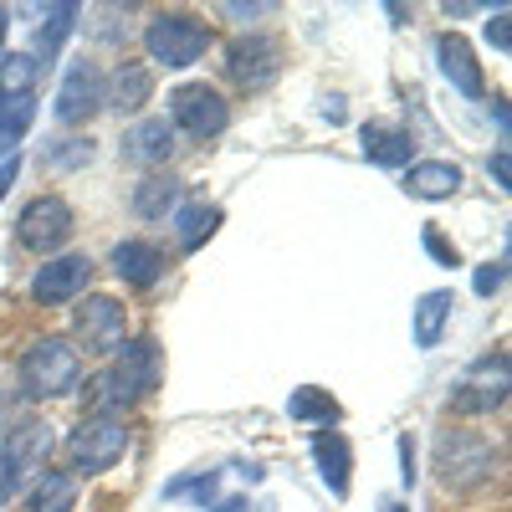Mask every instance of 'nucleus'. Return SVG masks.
Listing matches in <instances>:
<instances>
[{"label": "nucleus", "mask_w": 512, "mask_h": 512, "mask_svg": "<svg viewBox=\"0 0 512 512\" xmlns=\"http://www.w3.org/2000/svg\"><path fill=\"white\" fill-rule=\"evenodd\" d=\"M36 77H41V62H36L31 52L0 57V98H31Z\"/></svg>", "instance_id": "nucleus-25"}, {"label": "nucleus", "mask_w": 512, "mask_h": 512, "mask_svg": "<svg viewBox=\"0 0 512 512\" xmlns=\"http://www.w3.org/2000/svg\"><path fill=\"white\" fill-rule=\"evenodd\" d=\"M77 16H82L77 6H47V11H41V26H36V52H41V62H47L62 41L72 36Z\"/></svg>", "instance_id": "nucleus-26"}, {"label": "nucleus", "mask_w": 512, "mask_h": 512, "mask_svg": "<svg viewBox=\"0 0 512 512\" xmlns=\"http://www.w3.org/2000/svg\"><path fill=\"white\" fill-rule=\"evenodd\" d=\"M103 67L77 57L67 72H62V88H57V118L62 123H88L98 108H103Z\"/></svg>", "instance_id": "nucleus-11"}, {"label": "nucleus", "mask_w": 512, "mask_h": 512, "mask_svg": "<svg viewBox=\"0 0 512 512\" xmlns=\"http://www.w3.org/2000/svg\"><path fill=\"white\" fill-rule=\"evenodd\" d=\"M323 118H328V123L344 118V98H328V103H323Z\"/></svg>", "instance_id": "nucleus-38"}, {"label": "nucleus", "mask_w": 512, "mask_h": 512, "mask_svg": "<svg viewBox=\"0 0 512 512\" xmlns=\"http://www.w3.org/2000/svg\"><path fill=\"white\" fill-rule=\"evenodd\" d=\"M487 36H492V47H497V52L512 47V36H507V11H497V16L487 21Z\"/></svg>", "instance_id": "nucleus-33"}, {"label": "nucleus", "mask_w": 512, "mask_h": 512, "mask_svg": "<svg viewBox=\"0 0 512 512\" xmlns=\"http://www.w3.org/2000/svg\"><path fill=\"white\" fill-rule=\"evenodd\" d=\"M420 241H425V251H431L441 267H461V251H456V241H446L436 226H425V236H420Z\"/></svg>", "instance_id": "nucleus-29"}, {"label": "nucleus", "mask_w": 512, "mask_h": 512, "mask_svg": "<svg viewBox=\"0 0 512 512\" xmlns=\"http://www.w3.org/2000/svg\"><path fill=\"white\" fill-rule=\"evenodd\" d=\"M159 374H164V349L154 338H134V344L118 349V364L108 369V384H113V400L118 410L123 405H139L159 390Z\"/></svg>", "instance_id": "nucleus-7"}, {"label": "nucleus", "mask_w": 512, "mask_h": 512, "mask_svg": "<svg viewBox=\"0 0 512 512\" xmlns=\"http://www.w3.org/2000/svg\"><path fill=\"white\" fill-rule=\"evenodd\" d=\"M384 512H405V507H400V502H384Z\"/></svg>", "instance_id": "nucleus-40"}, {"label": "nucleus", "mask_w": 512, "mask_h": 512, "mask_svg": "<svg viewBox=\"0 0 512 512\" xmlns=\"http://www.w3.org/2000/svg\"><path fill=\"white\" fill-rule=\"evenodd\" d=\"M123 159L128 164H139V169H159L169 154H175L180 144H175V123L169 118H139L134 128L123 134Z\"/></svg>", "instance_id": "nucleus-12"}, {"label": "nucleus", "mask_w": 512, "mask_h": 512, "mask_svg": "<svg viewBox=\"0 0 512 512\" xmlns=\"http://www.w3.org/2000/svg\"><path fill=\"white\" fill-rule=\"evenodd\" d=\"M6 31H11V11L0 6V47H6Z\"/></svg>", "instance_id": "nucleus-39"}, {"label": "nucleus", "mask_w": 512, "mask_h": 512, "mask_svg": "<svg viewBox=\"0 0 512 512\" xmlns=\"http://www.w3.org/2000/svg\"><path fill=\"white\" fill-rule=\"evenodd\" d=\"M123 451H128V420L123 415H88V420H77V431L67 436V466L82 477L118 466Z\"/></svg>", "instance_id": "nucleus-4"}, {"label": "nucleus", "mask_w": 512, "mask_h": 512, "mask_svg": "<svg viewBox=\"0 0 512 512\" xmlns=\"http://www.w3.org/2000/svg\"><path fill=\"white\" fill-rule=\"evenodd\" d=\"M502 282H507V262H502V256H497V262H487V267H477V292L482 297L502 292Z\"/></svg>", "instance_id": "nucleus-31"}, {"label": "nucleus", "mask_w": 512, "mask_h": 512, "mask_svg": "<svg viewBox=\"0 0 512 512\" xmlns=\"http://www.w3.org/2000/svg\"><path fill=\"white\" fill-rule=\"evenodd\" d=\"M72 472H41L31 492V512H72Z\"/></svg>", "instance_id": "nucleus-28"}, {"label": "nucleus", "mask_w": 512, "mask_h": 512, "mask_svg": "<svg viewBox=\"0 0 512 512\" xmlns=\"http://www.w3.org/2000/svg\"><path fill=\"white\" fill-rule=\"evenodd\" d=\"M16 374H21V390L31 400H57L82 379V359L67 338H36V344H26Z\"/></svg>", "instance_id": "nucleus-2"}, {"label": "nucleus", "mask_w": 512, "mask_h": 512, "mask_svg": "<svg viewBox=\"0 0 512 512\" xmlns=\"http://www.w3.org/2000/svg\"><path fill=\"white\" fill-rule=\"evenodd\" d=\"M93 282V262L82 251H67V256H52V262H41L36 277H31V297L41 308H67L77 303L82 292Z\"/></svg>", "instance_id": "nucleus-10"}, {"label": "nucleus", "mask_w": 512, "mask_h": 512, "mask_svg": "<svg viewBox=\"0 0 512 512\" xmlns=\"http://www.w3.org/2000/svg\"><path fill=\"white\" fill-rule=\"evenodd\" d=\"M216 226H221V205L190 200V205L175 210V241H180V251H195L200 241H210V236H216Z\"/></svg>", "instance_id": "nucleus-22"}, {"label": "nucleus", "mask_w": 512, "mask_h": 512, "mask_svg": "<svg viewBox=\"0 0 512 512\" xmlns=\"http://www.w3.org/2000/svg\"><path fill=\"white\" fill-rule=\"evenodd\" d=\"M0 451H6V461L16 466V472H36L41 477V466H47L52 456V425H41V420H21L16 431H6V441H0Z\"/></svg>", "instance_id": "nucleus-16"}, {"label": "nucleus", "mask_w": 512, "mask_h": 512, "mask_svg": "<svg viewBox=\"0 0 512 512\" xmlns=\"http://www.w3.org/2000/svg\"><path fill=\"white\" fill-rule=\"evenodd\" d=\"M169 267V256L159 241H144V236H128L113 246V272L128 282V287H154Z\"/></svg>", "instance_id": "nucleus-13"}, {"label": "nucleus", "mask_w": 512, "mask_h": 512, "mask_svg": "<svg viewBox=\"0 0 512 512\" xmlns=\"http://www.w3.org/2000/svg\"><path fill=\"white\" fill-rule=\"evenodd\" d=\"M359 144H364V159L379 164V169H405L410 154H415L410 128H400V123H364Z\"/></svg>", "instance_id": "nucleus-17"}, {"label": "nucleus", "mask_w": 512, "mask_h": 512, "mask_svg": "<svg viewBox=\"0 0 512 512\" xmlns=\"http://www.w3.org/2000/svg\"><path fill=\"white\" fill-rule=\"evenodd\" d=\"M205 512H251V507H246V497H221V502H210Z\"/></svg>", "instance_id": "nucleus-36"}, {"label": "nucleus", "mask_w": 512, "mask_h": 512, "mask_svg": "<svg viewBox=\"0 0 512 512\" xmlns=\"http://www.w3.org/2000/svg\"><path fill=\"white\" fill-rule=\"evenodd\" d=\"M451 308H456L451 287H436V292H425L420 303H415V344L420 349H436L441 344V333L451 323Z\"/></svg>", "instance_id": "nucleus-21"}, {"label": "nucleus", "mask_w": 512, "mask_h": 512, "mask_svg": "<svg viewBox=\"0 0 512 512\" xmlns=\"http://www.w3.org/2000/svg\"><path fill=\"white\" fill-rule=\"evenodd\" d=\"M436 62H441V72H446V82L456 93H466V98H482V62H477V52L466 47V36H456V31H446V36H436Z\"/></svg>", "instance_id": "nucleus-15"}, {"label": "nucleus", "mask_w": 512, "mask_h": 512, "mask_svg": "<svg viewBox=\"0 0 512 512\" xmlns=\"http://www.w3.org/2000/svg\"><path fill=\"white\" fill-rule=\"evenodd\" d=\"M287 415H292V420H318L323 431H328V420H338L344 410H338V400H333L328 390H318V384H303V390L287 400Z\"/></svg>", "instance_id": "nucleus-27"}, {"label": "nucleus", "mask_w": 512, "mask_h": 512, "mask_svg": "<svg viewBox=\"0 0 512 512\" xmlns=\"http://www.w3.org/2000/svg\"><path fill=\"white\" fill-rule=\"evenodd\" d=\"M169 123H175V134L185 128L190 139H216L231 123V103L221 98V88H210V82H180V88L169 93Z\"/></svg>", "instance_id": "nucleus-6"}, {"label": "nucleus", "mask_w": 512, "mask_h": 512, "mask_svg": "<svg viewBox=\"0 0 512 512\" xmlns=\"http://www.w3.org/2000/svg\"><path fill=\"white\" fill-rule=\"evenodd\" d=\"M282 41L267 36V31H251V36H236L231 47H226V77L236 82L241 93H267L272 82L282 77Z\"/></svg>", "instance_id": "nucleus-5"}, {"label": "nucleus", "mask_w": 512, "mask_h": 512, "mask_svg": "<svg viewBox=\"0 0 512 512\" xmlns=\"http://www.w3.org/2000/svg\"><path fill=\"white\" fill-rule=\"evenodd\" d=\"M16 487H21V472L6 461V451H0V502H11V497H16Z\"/></svg>", "instance_id": "nucleus-32"}, {"label": "nucleus", "mask_w": 512, "mask_h": 512, "mask_svg": "<svg viewBox=\"0 0 512 512\" xmlns=\"http://www.w3.org/2000/svg\"><path fill=\"white\" fill-rule=\"evenodd\" d=\"M16 175H21V159H16V154H11V159H6V164H0V200H6V190H11V185H16Z\"/></svg>", "instance_id": "nucleus-35"}, {"label": "nucleus", "mask_w": 512, "mask_h": 512, "mask_svg": "<svg viewBox=\"0 0 512 512\" xmlns=\"http://www.w3.org/2000/svg\"><path fill=\"white\" fill-rule=\"evenodd\" d=\"M72 333H77V344L88 354L108 359V354H118L128 344V313H123L118 297L93 292V297H82V308L72 313Z\"/></svg>", "instance_id": "nucleus-8"}, {"label": "nucleus", "mask_w": 512, "mask_h": 512, "mask_svg": "<svg viewBox=\"0 0 512 512\" xmlns=\"http://www.w3.org/2000/svg\"><path fill=\"white\" fill-rule=\"evenodd\" d=\"M507 405V374L502 379H466V384H456V395H451V410L456 415H492V410H502Z\"/></svg>", "instance_id": "nucleus-23"}, {"label": "nucleus", "mask_w": 512, "mask_h": 512, "mask_svg": "<svg viewBox=\"0 0 512 512\" xmlns=\"http://www.w3.org/2000/svg\"><path fill=\"white\" fill-rule=\"evenodd\" d=\"M492 180L507 190V149H497V154H492Z\"/></svg>", "instance_id": "nucleus-37"}, {"label": "nucleus", "mask_w": 512, "mask_h": 512, "mask_svg": "<svg viewBox=\"0 0 512 512\" xmlns=\"http://www.w3.org/2000/svg\"><path fill=\"white\" fill-rule=\"evenodd\" d=\"M31 118H36V98H0V154H6V159L26 139Z\"/></svg>", "instance_id": "nucleus-24"}, {"label": "nucleus", "mask_w": 512, "mask_h": 512, "mask_svg": "<svg viewBox=\"0 0 512 512\" xmlns=\"http://www.w3.org/2000/svg\"><path fill=\"white\" fill-rule=\"evenodd\" d=\"M502 472V446L482 431H441L436 436V477L446 492H477Z\"/></svg>", "instance_id": "nucleus-1"}, {"label": "nucleus", "mask_w": 512, "mask_h": 512, "mask_svg": "<svg viewBox=\"0 0 512 512\" xmlns=\"http://www.w3.org/2000/svg\"><path fill=\"white\" fill-rule=\"evenodd\" d=\"M149 98H154V67H149V62H118V67L103 77V108L139 113Z\"/></svg>", "instance_id": "nucleus-14"}, {"label": "nucleus", "mask_w": 512, "mask_h": 512, "mask_svg": "<svg viewBox=\"0 0 512 512\" xmlns=\"http://www.w3.org/2000/svg\"><path fill=\"white\" fill-rule=\"evenodd\" d=\"M210 41H216V31H210L200 16L190 11H159L144 31V47H149V62L159 67H195L205 52H210Z\"/></svg>", "instance_id": "nucleus-3"}, {"label": "nucleus", "mask_w": 512, "mask_h": 512, "mask_svg": "<svg viewBox=\"0 0 512 512\" xmlns=\"http://www.w3.org/2000/svg\"><path fill=\"white\" fill-rule=\"evenodd\" d=\"M313 456H318V472L328 482L333 497H349V472H354V456H349V441L338 431H318L313 436Z\"/></svg>", "instance_id": "nucleus-19"}, {"label": "nucleus", "mask_w": 512, "mask_h": 512, "mask_svg": "<svg viewBox=\"0 0 512 512\" xmlns=\"http://www.w3.org/2000/svg\"><path fill=\"white\" fill-rule=\"evenodd\" d=\"M456 190H461V169L446 159L410 164V175H405V195H415V200H451Z\"/></svg>", "instance_id": "nucleus-20"}, {"label": "nucleus", "mask_w": 512, "mask_h": 512, "mask_svg": "<svg viewBox=\"0 0 512 512\" xmlns=\"http://www.w3.org/2000/svg\"><path fill=\"white\" fill-rule=\"evenodd\" d=\"M400 477H405V487H415V441L410 436H400Z\"/></svg>", "instance_id": "nucleus-34"}, {"label": "nucleus", "mask_w": 512, "mask_h": 512, "mask_svg": "<svg viewBox=\"0 0 512 512\" xmlns=\"http://www.w3.org/2000/svg\"><path fill=\"white\" fill-rule=\"evenodd\" d=\"M72 205L62 200V195H36L21 216H16V236H21V246L26 251H36V256H52V251H62L67 241H72Z\"/></svg>", "instance_id": "nucleus-9"}, {"label": "nucleus", "mask_w": 512, "mask_h": 512, "mask_svg": "<svg viewBox=\"0 0 512 512\" xmlns=\"http://www.w3.org/2000/svg\"><path fill=\"white\" fill-rule=\"evenodd\" d=\"M88 159H93V139H62V144L52 149V164H67V169L88 164Z\"/></svg>", "instance_id": "nucleus-30"}, {"label": "nucleus", "mask_w": 512, "mask_h": 512, "mask_svg": "<svg viewBox=\"0 0 512 512\" xmlns=\"http://www.w3.org/2000/svg\"><path fill=\"white\" fill-rule=\"evenodd\" d=\"M180 195H185V185H180L175 175H144V180L134 185V216H139V221H164V216H175V210H180Z\"/></svg>", "instance_id": "nucleus-18"}]
</instances>
